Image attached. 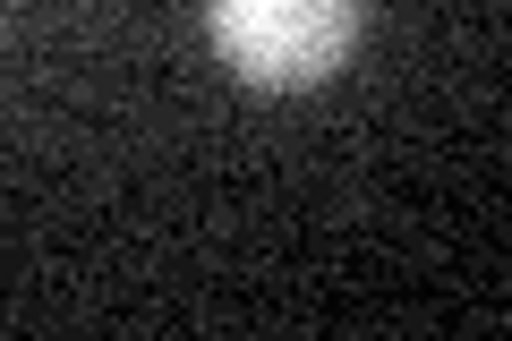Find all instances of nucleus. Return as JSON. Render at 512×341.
<instances>
[{
    "label": "nucleus",
    "instance_id": "1",
    "mask_svg": "<svg viewBox=\"0 0 512 341\" xmlns=\"http://www.w3.org/2000/svg\"><path fill=\"white\" fill-rule=\"evenodd\" d=\"M214 60L256 94H308L359 43V0H205Z\"/></svg>",
    "mask_w": 512,
    "mask_h": 341
}]
</instances>
